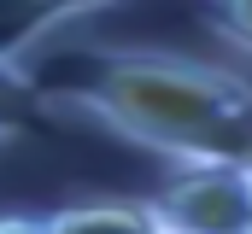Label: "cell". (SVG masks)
I'll return each mask as SVG.
<instances>
[{
    "mask_svg": "<svg viewBox=\"0 0 252 234\" xmlns=\"http://www.w3.org/2000/svg\"><path fill=\"white\" fill-rule=\"evenodd\" d=\"M12 82L129 146L188 164H252V76L158 47H41Z\"/></svg>",
    "mask_w": 252,
    "mask_h": 234,
    "instance_id": "obj_1",
    "label": "cell"
},
{
    "mask_svg": "<svg viewBox=\"0 0 252 234\" xmlns=\"http://www.w3.org/2000/svg\"><path fill=\"white\" fill-rule=\"evenodd\" d=\"M153 211L170 234H252V164H188Z\"/></svg>",
    "mask_w": 252,
    "mask_h": 234,
    "instance_id": "obj_2",
    "label": "cell"
},
{
    "mask_svg": "<svg viewBox=\"0 0 252 234\" xmlns=\"http://www.w3.org/2000/svg\"><path fill=\"white\" fill-rule=\"evenodd\" d=\"M112 0H0V76H18L53 35Z\"/></svg>",
    "mask_w": 252,
    "mask_h": 234,
    "instance_id": "obj_3",
    "label": "cell"
},
{
    "mask_svg": "<svg viewBox=\"0 0 252 234\" xmlns=\"http://www.w3.org/2000/svg\"><path fill=\"white\" fill-rule=\"evenodd\" d=\"M47 234H164L153 199L124 205V199H94V205H64L47 217Z\"/></svg>",
    "mask_w": 252,
    "mask_h": 234,
    "instance_id": "obj_4",
    "label": "cell"
},
{
    "mask_svg": "<svg viewBox=\"0 0 252 234\" xmlns=\"http://www.w3.org/2000/svg\"><path fill=\"white\" fill-rule=\"evenodd\" d=\"M211 29L252 53V0H211Z\"/></svg>",
    "mask_w": 252,
    "mask_h": 234,
    "instance_id": "obj_5",
    "label": "cell"
},
{
    "mask_svg": "<svg viewBox=\"0 0 252 234\" xmlns=\"http://www.w3.org/2000/svg\"><path fill=\"white\" fill-rule=\"evenodd\" d=\"M0 234H47V217H0Z\"/></svg>",
    "mask_w": 252,
    "mask_h": 234,
    "instance_id": "obj_6",
    "label": "cell"
},
{
    "mask_svg": "<svg viewBox=\"0 0 252 234\" xmlns=\"http://www.w3.org/2000/svg\"><path fill=\"white\" fill-rule=\"evenodd\" d=\"M0 141H6V123H0Z\"/></svg>",
    "mask_w": 252,
    "mask_h": 234,
    "instance_id": "obj_7",
    "label": "cell"
},
{
    "mask_svg": "<svg viewBox=\"0 0 252 234\" xmlns=\"http://www.w3.org/2000/svg\"><path fill=\"white\" fill-rule=\"evenodd\" d=\"M164 234H170V229H164Z\"/></svg>",
    "mask_w": 252,
    "mask_h": 234,
    "instance_id": "obj_8",
    "label": "cell"
}]
</instances>
